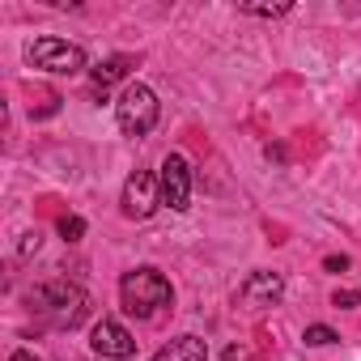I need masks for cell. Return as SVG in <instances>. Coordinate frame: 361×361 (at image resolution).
<instances>
[{"mask_svg": "<svg viewBox=\"0 0 361 361\" xmlns=\"http://www.w3.org/2000/svg\"><path fill=\"white\" fill-rule=\"evenodd\" d=\"M119 298H123V310H128V314L153 319L161 306H170L174 289H170V281H166L157 268H132V272H123V281H119Z\"/></svg>", "mask_w": 361, "mask_h": 361, "instance_id": "cell-1", "label": "cell"}, {"mask_svg": "<svg viewBox=\"0 0 361 361\" xmlns=\"http://www.w3.org/2000/svg\"><path fill=\"white\" fill-rule=\"evenodd\" d=\"M30 310L47 314L56 327H77L90 314V298H85V289H77L68 281H47V285L30 289Z\"/></svg>", "mask_w": 361, "mask_h": 361, "instance_id": "cell-2", "label": "cell"}, {"mask_svg": "<svg viewBox=\"0 0 361 361\" xmlns=\"http://www.w3.org/2000/svg\"><path fill=\"white\" fill-rule=\"evenodd\" d=\"M157 115H161L157 94L149 85H140V81H132L119 94V102H115V119H119V132L123 136H149L157 128Z\"/></svg>", "mask_w": 361, "mask_h": 361, "instance_id": "cell-3", "label": "cell"}, {"mask_svg": "<svg viewBox=\"0 0 361 361\" xmlns=\"http://www.w3.org/2000/svg\"><path fill=\"white\" fill-rule=\"evenodd\" d=\"M26 64L30 68H43V73H56V77H77L85 73V51L77 43H64L56 35H43L26 47Z\"/></svg>", "mask_w": 361, "mask_h": 361, "instance_id": "cell-4", "label": "cell"}, {"mask_svg": "<svg viewBox=\"0 0 361 361\" xmlns=\"http://www.w3.org/2000/svg\"><path fill=\"white\" fill-rule=\"evenodd\" d=\"M123 217L128 221H145V217H153V209L161 204V183H157V174H149V170H136V174H128V183H123Z\"/></svg>", "mask_w": 361, "mask_h": 361, "instance_id": "cell-5", "label": "cell"}, {"mask_svg": "<svg viewBox=\"0 0 361 361\" xmlns=\"http://www.w3.org/2000/svg\"><path fill=\"white\" fill-rule=\"evenodd\" d=\"M157 183H161V204H170L174 213H188V204H192V166H188V157L170 153L161 161Z\"/></svg>", "mask_w": 361, "mask_h": 361, "instance_id": "cell-6", "label": "cell"}, {"mask_svg": "<svg viewBox=\"0 0 361 361\" xmlns=\"http://www.w3.org/2000/svg\"><path fill=\"white\" fill-rule=\"evenodd\" d=\"M90 348H94L98 357H106V361H128V357L136 353V340H132V331H128L123 323L98 319L94 331H90Z\"/></svg>", "mask_w": 361, "mask_h": 361, "instance_id": "cell-7", "label": "cell"}, {"mask_svg": "<svg viewBox=\"0 0 361 361\" xmlns=\"http://www.w3.org/2000/svg\"><path fill=\"white\" fill-rule=\"evenodd\" d=\"M281 293H285L281 272H251V276L243 281V289H238V298H243L247 306H272Z\"/></svg>", "mask_w": 361, "mask_h": 361, "instance_id": "cell-8", "label": "cell"}, {"mask_svg": "<svg viewBox=\"0 0 361 361\" xmlns=\"http://www.w3.org/2000/svg\"><path fill=\"white\" fill-rule=\"evenodd\" d=\"M153 361H209V344L200 336H174L161 353H153Z\"/></svg>", "mask_w": 361, "mask_h": 361, "instance_id": "cell-9", "label": "cell"}, {"mask_svg": "<svg viewBox=\"0 0 361 361\" xmlns=\"http://www.w3.org/2000/svg\"><path fill=\"white\" fill-rule=\"evenodd\" d=\"M132 68H136V60H132V56H111V60L94 64V68H90V77H94V90H98V94H106V90H111L115 81H123Z\"/></svg>", "mask_w": 361, "mask_h": 361, "instance_id": "cell-10", "label": "cell"}, {"mask_svg": "<svg viewBox=\"0 0 361 361\" xmlns=\"http://www.w3.org/2000/svg\"><path fill=\"white\" fill-rule=\"evenodd\" d=\"M302 340H306V344H314V348H323V344H336V340H340V336H336V331H331V327H323V323H310V327H306V336H302Z\"/></svg>", "mask_w": 361, "mask_h": 361, "instance_id": "cell-11", "label": "cell"}, {"mask_svg": "<svg viewBox=\"0 0 361 361\" xmlns=\"http://www.w3.org/2000/svg\"><path fill=\"white\" fill-rule=\"evenodd\" d=\"M331 306H340V310H357V306H361V289H336Z\"/></svg>", "mask_w": 361, "mask_h": 361, "instance_id": "cell-12", "label": "cell"}, {"mask_svg": "<svg viewBox=\"0 0 361 361\" xmlns=\"http://www.w3.org/2000/svg\"><path fill=\"white\" fill-rule=\"evenodd\" d=\"M243 13H255V18H285L289 5H243Z\"/></svg>", "mask_w": 361, "mask_h": 361, "instance_id": "cell-13", "label": "cell"}, {"mask_svg": "<svg viewBox=\"0 0 361 361\" xmlns=\"http://www.w3.org/2000/svg\"><path fill=\"white\" fill-rule=\"evenodd\" d=\"M60 234H64L68 243H77V238L85 234V221H81V217H64V221H60Z\"/></svg>", "mask_w": 361, "mask_h": 361, "instance_id": "cell-14", "label": "cell"}, {"mask_svg": "<svg viewBox=\"0 0 361 361\" xmlns=\"http://www.w3.org/2000/svg\"><path fill=\"white\" fill-rule=\"evenodd\" d=\"M323 268H327V272H344V268H348V259H344V255H327V259H323Z\"/></svg>", "mask_w": 361, "mask_h": 361, "instance_id": "cell-15", "label": "cell"}, {"mask_svg": "<svg viewBox=\"0 0 361 361\" xmlns=\"http://www.w3.org/2000/svg\"><path fill=\"white\" fill-rule=\"evenodd\" d=\"M9 361H43V357H35V353H30V348H18V353H13V357H9Z\"/></svg>", "mask_w": 361, "mask_h": 361, "instance_id": "cell-16", "label": "cell"}, {"mask_svg": "<svg viewBox=\"0 0 361 361\" xmlns=\"http://www.w3.org/2000/svg\"><path fill=\"white\" fill-rule=\"evenodd\" d=\"M226 361H247V353H243V348H230V353H226Z\"/></svg>", "mask_w": 361, "mask_h": 361, "instance_id": "cell-17", "label": "cell"}]
</instances>
